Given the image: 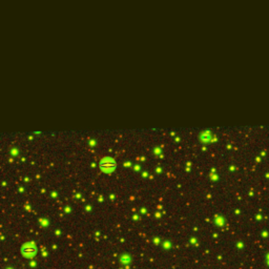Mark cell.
I'll return each mask as SVG.
<instances>
[{
	"label": "cell",
	"instance_id": "cell-1",
	"mask_svg": "<svg viewBox=\"0 0 269 269\" xmlns=\"http://www.w3.org/2000/svg\"><path fill=\"white\" fill-rule=\"evenodd\" d=\"M100 169L104 174H112L116 169V162L110 157H104L100 161Z\"/></svg>",
	"mask_w": 269,
	"mask_h": 269
},
{
	"label": "cell",
	"instance_id": "cell-2",
	"mask_svg": "<svg viewBox=\"0 0 269 269\" xmlns=\"http://www.w3.org/2000/svg\"><path fill=\"white\" fill-rule=\"evenodd\" d=\"M22 255L26 259H33L37 254V246L34 242H26L21 247Z\"/></svg>",
	"mask_w": 269,
	"mask_h": 269
},
{
	"label": "cell",
	"instance_id": "cell-3",
	"mask_svg": "<svg viewBox=\"0 0 269 269\" xmlns=\"http://www.w3.org/2000/svg\"><path fill=\"white\" fill-rule=\"evenodd\" d=\"M120 262L123 264V265H128L130 262H132V258H130V255L127 253H123L121 254V257H120Z\"/></svg>",
	"mask_w": 269,
	"mask_h": 269
},
{
	"label": "cell",
	"instance_id": "cell-4",
	"mask_svg": "<svg viewBox=\"0 0 269 269\" xmlns=\"http://www.w3.org/2000/svg\"><path fill=\"white\" fill-rule=\"evenodd\" d=\"M200 138H201L202 142H208L209 139H210V136H208V132H203L200 136Z\"/></svg>",
	"mask_w": 269,
	"mask_h": 269
},
{
	"label": "cell",
	"instance_id": "cell-5",
	"mask_svg": "<svg viewBox=\"0 0 269 269\" xmlns=\"http://www.w3.org/2000/svg\"><path fill=\"white\" fill-rule=\"evenodd\" d=\"M164 248H165V249H169V248H170V243L168 241L164 242Z\"/></svg>",
	"mask_w": 269,
	"mask_h": 269
}]
</instances>
